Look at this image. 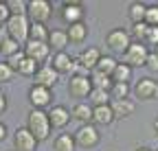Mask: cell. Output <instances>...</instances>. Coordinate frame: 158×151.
<instances>
[{"label":"cell","mask_w":158,"mask_h":151,"mask_svg":"<svg viewBox=\"0 0 158 151\" xmlns=\"http://www.w3.org/2000/svg\"><path fill=\"white\" fill-rule=\"evenodd\" d=\"M13 70L9 68V64L7 62H0V83H7V81H11L13 79Z\"/></svg>","instance_id":"cell-36"},{"label":"cell","mask_w":158,"mask_h":151,"mask_svg":"<svg viewBox=\"0 0 158 151\" xmlns=\"http://www.w3.org/2000/svg\"><path fill=\"white\" fill-rule=\"evenodd\" d=\"M33 79H35L33 85H42V88L53 90V88L57 85V81H59V74H57L48 64H44V66H40V68H37V72L33 74Z\"/></svg>","instance_id":"cell-15"},{"label":"cell","mask_w":158,"mask_h":151,"mask_svg":"<svg viewBox=\"0 0 158 151\" xmlns=\"http://www.w3.org/2000/svg\"><path fill=\"white\" fill-rule=\"evenodd\" d=\"M2 29H5V33H7V37H11V40L18 42L20 46H24V42L29 40L31 22H29L27 15H11Z\"/></svg>","instance_id":"cell-2"},{"label":"cell","mask_w":158,"mask_h":151,"mask_svg":"<svg viewBox=\"0 0 158 151\" xmlns=\"http://www.w3.org/2000/svg\"><path fill=\"white\" fill-rule=\"evenodd\" d=\"M48 33H51V29H48L46 24L31 22V29H29V40H33V42H46V40H48Z\"/></svg>","instance_id":"cell-24"},{"label":"cell","mask_w":158,"mask_h":151,"mask_svg":"<svg viewBox=\"0 0 158 151\" xmlns=\"http://www.w3.org/2000/svg\"><path fill=\"white\" fill-rule=\"evenodd\" d=\"M53 149H55V151H77V145H75L73 134H66V131H62L59 136H55Z\"/></svg>","instance_id":"cell-23"},{"label":"cell","mask_w":158,"mask_h":151,"mask_svg":"<svg viewBox=\"0 0 158 151\" xmlns=\"http://www.w3.org/2000/svg\"><path fill=\"white\" fill-rule=\"evenodd\" d=\"M88 99H90L92 107H99V105H110V92H108V90H97V88H92V92L88 94Z\"/></svg>","instance_id":"cell-29"},{"label":"cell","mask_w":158,"mask_h":151,"mask_svg":"<svg viewBox=\"0 0 158 151\" xmlns=\"http://www.w3.org/2000/svg\"><path fill=\"white\" fill-rule=\"evenodd\" d=\"M156 151H158V149H156Z\"/></svg>","instance_id":"cell-47"},{"label":"cell","mask_w":158,"mask_h":151,"mask_svg":"<svg viewBox=\"0 0 158 151\" xmlns=\"http://www.w3.org/2000/svg\"><path fill=\"white\" fill-rule=\"evenodd\" d=\"M73 62H75V57H70L66 50H62V53H55L53 57H51L48 66H51L57 74H70V72H73Z\"/></svg>","instance_id":"cell-16"},{"label":"cell","mask_w":158,"mask_h":151,"mask_svg":"<svg viewBox=\"0 0 158 151\" xmlns=\"http://www.w3.org/2000/svg\"><path fill=\"white\" fill-rule=\"evenodd\" d=\"M84 15H86V7L81 2H62V7H59V20L66 26L84 22Z\"/></svg>","instance_id":"cell-9"},{"label":"cell","mask_w":158,"mask_h":151,"mask_svg":"<svg viewBox=\"0 0 158 151\" xmlns=\"http://www.w3.org/2000/svg\"><path fill=\"white\" fill-rule=\"evenodd\" d=\"M5 5L11 15H27V0H7Z\"/></svg>","instance_id":"cell-32"},{"label":"cell","mask_w":158,"mask_h":151,"mask_svg":"<svg viewBox=\"0 0 158 151\" xmlns=\"http://www.w3.org/2000/svg\"><path fill=\"white\" fill-rule=\"evenodd\" d=\"M116 59L112 57V55H101V57H99V62H97V72H101V74H108V77H110V74L114 72V68H116Z\"/></svg>","instance_id":"cell-28"},{"label":"cell","mask_w":158,"mask_h":151,"mask_svg":"<svg viewBox=\"0 0 158 151\" xmlns=\"http://www.w3.org/2000/svg\"><path fill=\"white\" fill-rule=\"evenodd\" d=\"M147 26H158V5H147L145 9V20Z\"/></svg>","instance_id":"cell-34"},{"label":"cell","mask_w":158,"mask_h":151,"mask_svg":"<svg viewBox=\"0 0 158 151\" xmlns=\"http://www.w3.org/2000/svg\"><path fill=\"white\" fill-rule=\"evenodd\" d=\"M132 77H134V70H132L130 66H125L123 62H118V64H116V68H114V72L110 74L112 83H130V81H132Z\"/></svg>","instance_id":"cell-22"},{"label":"cell","mask_w":158,"mask_h":151,"mask_svg":"<svg viewBox=\"0 0 158 151\" xmlns=\"http://www.w3.org/2000/svg\"><path fill=\"white\" fill-rule=\"evenodd\" d=\"M132 94L138 101H156L158 99V81L152 77H141L132 85Z\"/></svg>","instance_id":"cell-7"},{"label":"cell","mask_w":158,"mask_h":151,"mask_svg":"<svg viewBox=\"0 0 158 151\" xmlns=\"http://www.w3.org/2000/svg\"><path fill=\"white\" fill-rule=\"evenodd\" d=\"M46 44H48L51 53H53V50H55V53H62V50L68 46V37H66V31H64V29H51Z\"/></svg>","instance_id":"cell-20"},{"label":"cell","mask_w":158,"mask_h":151,"mask_svg":"<svg viewBox=\"0 0 158 151\" xmlns=\"http://www.w3.org/2000/svg\"><path fill=\"white\" fill-rule=\"evenodd\" d=\"M18 50H22V46H20L18 42H13L11 37H5V40H2V46H0V53H2L5 57H11V55H15Z\"/></svg>","instance_id":"cell-33"},{"label":"cell","mask_w":158,"mask_h":151,"mask_svg":"<svg viewBox=\"0 0 158 151\" xmlns=\"http://www.w3.org/2000/svg\"><path fill=\"white\" fill-rule=\"evenodd\" d=\"M11 151H13V149H11Z\"/></svg>","instance_id":"cell-46"},{"label":"cell","mask_w":158,"mask_h":151,"mask_svg":"<svg viewBox=\"0 0 158 151\" xmlns=\"http://www.w3.org/2000/svg\"><path fill=\"white\" fill-rule=\"evenodd\" d=\"M53 15V7L48 0H29L27 2V18L29 22H40L46 24V20Z\"/></svg>","instance_id":"cell-6"},{"label":"cell","mask_w":158,"mask_h":151,"mask_svg":"<svg viewBox=\"0 0 158 151\" xmlns=\"http://www.w3.org/2000/svg\"><path fill=\"white\" fill-rule=\"evenodd\" d=\"M152 53H154V55H156V57H158V46H156V48H154V50H152Z\"/></svg>","instance_id":"cell-45"},{"label":"cell","mask_w":158,"mask_h":151,"mask_svg":"<svg viewBox=\"0 0 158 151\" xmlns=\"http://www.w3.org/2000/svg\"><path fill=\"white\" fill-rule=\"evenodd\" d=\"M37 68H40V66H37V64H35L33 59H29L27 55H24L22 64L18 66V70H15V72H18V74H22V77H33V74L37 72Z\"/></svg>","instance_id":"cell-31"},{"label":"cell","mask_w":158,"mask_h":151,"mask_svg":"<svg viewBox=\"0 0 158 151\" xmlns=\"http://www.w3.org/2000/svg\"><path fill=\"white\" fill-rule=\"evenodd\" d=\"M134 151H152V149H147V147H136Z\"/></svg>","instance_id":"cell-44"},{"label":"cell","mask_w":158,"mask_h":151,"mask_svg":"<svg viewBox=\"0 0 158 151\" xmlns=\"http://www.w3.org/2000/svg\"><path fill=\"white\" fill-rule=\"evenodd\" d=\"M5 37H7V33H5L2 26H0V46H2V40H5Z\"/></svg>","instance_id":"cell-42"},{"label":"cell","mask_w":158,"mask_h":151,"mask_svg":"<svg viewBox=\"0 0 158 151\" xmlns=\"http://www.w3.org/2000/svg\"><path fill=\"white\" fill-rule=\"evenodd\" d=\"M66 92H68V97H73L77 101L88 99V94L92 92V83L88 79V74H70L68 85H66Z\"/></svg>","instance_id":"cell-5"},{"label":"cell","mask_w":158,"mask_h":151,"mask_svg":"<svg viewBox=\"0 0 158 151\" xmlns=\"http://www.w3.org/2000/svg\"><path fill=\"white\" fill-rule=\"evenodd\" d=\"M110 109L114 114V121H123L130 118L136 112V103L132 99H123V101H110Z\"/></svg>","instance_id":"cell-17"},{"label":"cell","mask_w":158,"mask_h":151,"mask_svg":"<svg viewBox=\"0 0 158 151\" xmlns=\"http://www.w3.org/2000/svg\"><path fill=\"white\" fill-rule=\"evenodd\" d=\"M64 31H66V37H68V44H84V42L88 40V33H90V29H88L86 22L70 24V26H66Z\"/></svg>","instance_id":"cell-18"},{"label":"cell","mask_w":158,"mask_h":151,"mask_svg":"<svg viewBox=\"0 0 158 151\" xmlns=\"http://www.w3.org/2000/svg\"><path fill=\"white\" fill-rule=\"evenodd\" d=\"M7 107H9V101H7V94H5L2 90H0V116H2L5 112H7Z\"/></svg>","instance_id":"cell-40"},{"label":"cell","mask_w":158,"mask_h":151,"mask_svg":"<svg viewBox=\"0 0 158 151\" xmlns=\"http://www.w3.org/2000/svg\"><path fill=\"white\" fill-rule=\"evenodd\" d=\"M145 68L149 70V72H158V57L149 50V55H147V59H145Z\"/></svg>","instance_id":"cell-38"},{"label":"cell","mask_w":158,"mask_h":151,"mask_svg":"<svg viewBox=\"0 0 158 151\" xmlns=\"http://www.w3.org/2000/svg\"><path fill=\"white\" fill-rule=\"evenodd\" d=\"M99 57H101V50H99L97 46H88V48H84L81 53H79V57H77L75 62L79 64V68L88 74V72H92V70L97 68Z\"/></svg>","instance_id":"cell-14"},{"label":"cell","mask_w":158,"mask_h":151,"mask_svg":"<svg viewBox=\"0 0 158 151\" xmlns=\"http://www.w3.org/2000/svg\"><path fill=\"white\" fill-rule=\"evenodd\" d=\"M130 94H132V85L130 83H112V88H110V101L130 99Z\"/></svg>","instance_id":"cell-27"},{"label":"cell","mask_w":158,"mask_h":151,"mask_svg":"<svg viewBox=\"0 0 158 151\" xmlns=\"http://www.w3.org/2000/svg\"><path fill=\"white\" fill-rule=\"evenodd\" d=\"M145 9H147L145 2H130V7H127V18H130V22H132V24L143 22V20H145Z\"/></svg>","instance_id":"cell-26"},{"label":"cell","mask_w":158,"mask_h":151,"mask_svg":"<svg viewBox=\"0 0 158 151\" xmlns=\"http://www.w3.org/2000/svg\"><path fill=\"white\" fill-rule=\"evenodd\" d=\"M7 136H9V129H7V125L0 121V142L2 140H7Z\"/></svg>","instance_id":"cell-41"},{"label":"cell","mask_w":158,"mask_h":151,"mask_svg":"<svg viewBox=\"0 0 158 151\" xmlns=\"http://www.w3.org/2000/svg\"><path fill=\"white\" fill-rule=\"evenodd\" d=\"M29 103L31 109H46L53 103V90L42 85H31L29 88Z\"/></svg>","instance_id":"cell-11"},{"label":"cell","mask_w":158,"mask_h":151,"mask_svg":"<svg viewBox=\"0 0 158 151\" xmlns=\"http://www.w3.org/2000/svg\"><path fill=\"white\" fill-rule=\"evenodd\" d=\"M24 55L29 59H33L37 66H44V62L51 57V48L46 42H33V40H27L24 46H22Z\"/></svg>","instance_id":"cell-10"},{"label":"cell","mask_w":158,"mask_h":151,"mask_svg":"<svg viewBox=\"0 0 158 151\" xmlns=\"http://www.w3.org/2000/svg\"><path fill=\"white\" fill-rule=\"evenodd\" d=\"M48 123H51V129H64L73 118H70V109L64 107V105H53L48 107Z\"/></svg>","instance_id":"cell-13"},{"label":"cell","mask_w":158,"mask_h":151,"mask_svg":"<svg viewBox=\"0 0 158 151\" xmlns=\"http://www.w3.org/2000/svg\"><path fill=\"white\" fill-rule=\"evenodd\" d=\"M147 55H149V48H147L145 44L132 42V44L127 46V50L123 53V64L130 66L132 70H134V68H141V66H145Z\"/></svg>","instance_id":"cell-8"},{"label":"cell","mask_w":158,"mask_h":151,"mask_svg":"<svg viewBox=\"0 0 158 151\" xmlns=\"http://www.w3.org/2000/svg\"><path fill=\"white\" fill-rule=\"evenodd\" d=\"M154 134H156V138H158V118L154 121Z\"/></svg>","instance_id":"cell-43"},{"label":"cell","mask_w":158,"mask_h":151,"mask_svg":"<svg viewBox=\"0 0 158 151\" xmlns=\"http://www.w3.org/2000/svg\"><path fill=\"white\" fill-rule=\"evenodd\" d=\"M27 129H29V134L37 142L48 140V136H51V123H48L46 109H29V114H27Z\"/></svg>","instance_id":"cell-1"},{"label":"cell","mask_w":158,"mask_h":151,"mask_svg":"<svg viewBox=\"0 0 158 151\" xmlns=\"http://www.w3.org/2000/svg\"><path fill=\"white\" fill-rule=\"evenodd\" d=\"M22 59H24V50H18L15 55H11V57H7L5 62H7V64H9V68H11V70L15 72V70H18V66L22 64Z\"/></svg>","instance_id":"cell-37"},{"label":"cell","mask_w":158,"mask_h":151,"mask_svg":"<svg viewBox=\"0 0 158 151\" xmlns=\"http://www.w3.org/2000/svg\"><path fill=\"white\" fill-rule=\"evenodd\" d=\"M130 44H132V37H130L127 29H123V26H116V29H112V31L106 33V46L112 53H121L123 55Z\"/></svg>","instance_id":"cell-4"},{"label":"cell","mask_w":158,"mask_h":151,"mask_svg":"<svg viewBox=\"0 0 158 151\" xmlns=\"http://www.w3.org/2000/svg\"><path fill=\"white\" fill-rule=\"evenodd\" d=\"M94 127H108L114 123V114H112V109L110 105H99V107H92V121H90Z\"/></svg>","instance_id":"cell-19"},{"label":"cell","mask_w":158,"mask_h":151,"mask_svg":"<svg viewBox=\"0 0 158 151\" xmlns=\"http://www.w3.org/2000/svg\"><path fill=\"white\" fill-rule=\"evenodd\" d=\"M13 151H37V140L29 134L27 127H18L13 131Z\"/></svg>","instance_id":"cell-12"},{"label":"cell","mask_w":158,"mask_h":151,"mask_svg":"<svg viewBox=\"0 0 158 151\" xmlns=\"http://www.w3.org/2000/svg\"><path fill=\"white\" fill-rule=\"evenodd\" d=\"M70 118L77 121V123H81V125H88L92 121V105L84 103V101L75 103V107L70 109Z\"/></svg>","instance_id":"cell-21"},{"label":"cell","mask_w":158,"mask_h":151,"mask_svg":"<svg viewBox=\"0 0 158 151\" xmlns=\"http://www.w3.org/2000/svg\"><path fill=\"white\" fill-rule=\"evenodd\" d=\"M147 24L145 22H138V24H132V29L127 31L130 37H132V42H138V44H143L145 42V35H147Z\"/></svg>","instance_id":"cell-30"},{"label":"cell","mask_w":158,"mask_h":151,"mask_svg":"<svg viewBox=\"0 0 158 151\" xmlns=\"http://www.w3.org/2000/svg\"><path fill=\"white\" fill-rule=\"evenodd\" d=\"M9 18H11V13H9V9H7V5H5V2H0V26H5V24H7Z\"/></svg>","instance_id":"cell-39"},{"label":"cell","mask_w":158,"mask_h":151,"mask_svg":"<svg viewBox=\"0 0 158 151\" xmlns=\"http://www.w3.org/2000/svg\"><path fill=\"white\" fill-rule=\"evenodd\" d=\"M88 79H90L92 88H97V90H108V92H110V88H112V79L108 77V74L97 72V70L88 72Z\"/></svg>","instance_id":"cell-25"},{"label":"cell","mask_w":158,"mask_h":151,"mask_svg":"<svg viewBox=\"0 0 158 151\" xmlns=\"http://www.w3.org/2000/svg\"><path fill=\"white\" fill-rule=\"evenodd\" d=\"M147 48H156L158 46V26H149L147 29V35H145V42H143Z\"/></svg>","instance_id":"cell-35"},{"label":"cell","mask_w":158,"mask_h":151,"mask_svg":"<svg viewBox=\"0 0 158 151\" xmlns=\"http://www.w3.org/2000/svg\"><path fill=\"white\" fill-rule=\"evenodd\" d=\"M75 145L81 149H94L99 142H101V134H99V127H94L92 123L88 125H79V129L73 134Z\"/></svg>","instance_id":"cell-3"}]
</instances>
